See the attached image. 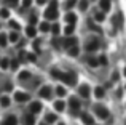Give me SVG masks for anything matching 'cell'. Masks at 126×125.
Listing matches in <instances>:
<instances>
[{
    "label": "cell",
    "mask_w": 126,
    "mask_h": 125,
    "mask_svg": "<svg viewBox=\"0 0 126 125\" xmlns=\"http://www.w3.org/2000/svg\"><path fill=\"white\" fill-rule=\"evenodd\" d=\"M45 18L46 19H56L58 18V0H51V5L45 11Z\"/></svg>",
    "instance_id": "1"
},
{
    "label": "cell",
    "mask_w": 126,
    "mask_h": 125,
    "mask_svg": "<svg viewBox=\"0 0 126 125\" xmlns=\"http://www.w3.org/2000/svg\"><path fill=\"white\" fill-rule=\"evenodd\" d=\"M59 80H62L64 83H67V85H75V82H77V75H75L74 72H67V74H62Z\"/></svg>",
    "instance_id": "2"
},
{
    "label": "cell",
    "mask_w": 126,
    "mask_h": 125,
    "mask_svg": "<svg viewBox=\"0 0 126 125\" xmlns=\"http://www.w3.org/2000/svg\"><path fill=\"white\" fill-rule=\"evenodd\" d=\"M99 47H101V42H99V40H96V39H91V40H89V42H86V45H85L86 51H89V53L96 51Z\"/></svg>",
    "instance_id": "3"
},
{
    "label": "cell",
    "mask_w": 126,
    "mask_h": 125,
    "mask_svg": "<svg viewBox=\"0 0 126 125\" xmlns=\"http://www.w3.org/2000/svg\"><path fill=\"white\" fill-rule=\"evenodd\" d=\"M94 111H96V114H97L101 119H107V117H109V111L105 109L104 106H101V104H96Z\"/></svg>",
    "instance_id": "4"
},
{
    "label": "cell",
    "mask_w": 126,
    "mask_h": 125,
    "mask_svg": "<svg viewBox=\"0 0 126 125\" xmlns=\"http://www.w3.org/2000/svg\"><path fill=\"white\" fill-rule=\"evenodd\" d=\"M69 104H70V107H72V114H77L78 109H80V101H78L75 96H72L70 101H69Z\"/></svg>",
    "instance_id": "5"
},
{
    "label": "cell",
    "mask_w": 126,
    "mask_h": 125,
    "mask_svg": "<svg viewBox=\"0 0 126 125\" xmlns=\"http://www.w3.org/2000/svg\"><path fill=\"white\" fill-rule=\"evenodd\" d=\"M62 45H64V48H72V47H77V39H74V37H67V39H64L62 40Z\"/></svg>",
    "instance_id": "6"
},
{
    "label": "cell",
    "mask_w": 126,
    "mask_h": 125,
    "mask_svg": "<svg viewBox=\"0 0 126 125\" xmlns=\"http://www.w3.org/2000/svg\"><path fill=\"white\" fill-rule=\"evenodd\" d=\"M15 100L18 101V103H26V101H29V95L24 93V91H16L15 93Z\"/></svg>",
    "instance_id": "7"
},
{
    "label": "cell",
    "mask_w": 126,
    "mask_h": 125,
    "mask_svg": "<svg viewBox=\"0 0 126 125\" xmlns=\"http://www.w3.org/2000/svg\"><path fill=\"white\" fill-rule=\"evenodd\" d=\"M29 109H31V114H38L42 111V104L38 103V101H34V103H31Z\"/></svg>",
    "instance_id": "8"
},
{
    "label": "cell",
    "mask_w": 126,
    "mask_h": 125,
    "mask_svg": "<svg viewBox=\"0 0 126 125\" xmlns=\"http://www.w3.org/2000/svg\"><path fill=\"white\" fill-rule=\"evenodd\" d=\"M78 95H80L81 98H89V87H88V85H80V88H78Z\"/></svg>",
    "instance_id": "9"
},
{
    "label": "cell",
    "mask_w": 126,
    "mask_h": 125,
    "mask_svg": "<svg viewBox=\"0 0 126 125\" xmlns=\"http://www.w3.org/2000/svg\"><path fill=\"white\" fill-rule=\"evenodd\" d=\"M113 24H115V27H121V26H123V15H121V13H118V15L113 16Z\"/></svg>",
    "instance_id": "10"
},
{
    "label": "cell",
    "mask_w": 126,
    "mask_h": 125,
    "mask_svg": "<svg viewBox=\"0 0 126 125\" xmlns=\"http://www.w3.org/2000/svg\"><path fill=\"white\" fill-rule=\"evenodd\" d=\"M16 124H18V119L15 116H6L2 125H16Z\"/></svg>",
    "instance_id": "11"
},
{
    "label": "cell",
    "mask_w": 126,
    "mask_h": 125,
    "mask_svg": "<svg viewBox=\"0 0 126 125\" xmlns=\"http://www.w3.org/2000/svg\"><path fill=\"white\" fill-rule=\"evenodd\" d=\"M42 98H51V88L49 87H42V90L38 91Z\"/></svg>",
    "instance_id": "12"
},
{
    "label": "cell",
    "mask_w": 126,
    "mask_h": 125,
    "mask_svg": "<svg viewBox=\"0 0 126 125\" xmlns=\"http://www.w3.org/2000/svg\"><path fill=\"white\" fill-rule=\"evenodd\" d=\"M81 120H83L85 125H94V120L89 114H81Z\"/></svg>",
    "instance_id": "13"
},
{
    "label": "cell",
    "mask_w": 126,
    "mask_h": 125,
    "mask_svg": "<svg viewBox=\"0 0 126 125\" xmlns=\"http://www.w3.org/2000/svg\"><path fill=\"white\" fill-rule=\"evenodd\" d=\"M24 125H35L34 114H27V116H24Z\"/></svg>",
    "instance_id": "14"
},
{
    "label": "cell",
    "mask_w": 126,
    "mask_h": 125,
    "mask_svg": "<svg viewBox=\"0 0 126 125\" xmlns=\"http://www.w3.org/2000/svg\"><path fill=\"white\" fill-rule=\"evenodd\" d=\"M99 5H101L102 11H109V10H110V0H101Z\"/></svg>",
    "instance_id": "15"
},
{
    "label": "cell",
    "mask_w": 126,
    "mask_h": 125,
    "mask_svg": "<svg viewBox=\"0 0 126 125\" xmlns=\"http://www.w3.org/2000/svg\"><path fill=\"white\" fill-rule=\"evenodd\" d=\"M65 21H67V24H74V22L77 21V15H74V13H69V15L65 16Z\"/></svg>",
    "instance_id": "16"
},
{
    "label": "cell",
    "mask_w": 126,
    "mask_h": 125,
    "mask_svg": "<svg viewBox=\"0 0 126 125\" xmlns=\"http://www.w3.org/2000/svg\"><path fill=\"white\" fill-rule=\"evenodd\" d=\"M45 120H46V124H53V122L58 120V116H56V114H46Z\"/></svg>",
    "instance_id": "17"
},
{
    "label": "cell",
    "mask_w": 126,
    "mask_h": 125,
    "mask_svg": "<svg viewBox=\"0 0 126 125\" xmlns=\"http://www.w3.org/2000/svg\"><path fill=\"white\" fill-rule=\"evenodd\" d=\"M54 109L59 111V112H61V111H64L65 109V103H64V101H56V103H54Z\"/></svg>",
    "instance_id": "18"
},
{
    "label": "cell",
    "mask_w": 126,
    "mask_h": 125,
    "mask_svg": "<svg viewBox=\"0 0 126 125\" xmlns=\"http://www.w3.org/2000/svg\"><path fill=\"white\" fill-rule=\"evenodd\" d=\"M26 34H27L29 37H35V34H37V29H35L34 26H29V27L26 29Z\"/></svg>",
    "instance_id": "19"
},
{
    "label": "cell",
    "mask_w": 126,
    "mask_h": 125,
    "mask_svg": "<svg viewBox=\"0 0 126 125\" xmlns=\"http://www.w3.org/2000/svg\"><path fill=\"white\" fill-rule=\"evenodd\" d=\"M88 64L91 66V67H97V66H99V61H97V58H93V56H89V58H88Z\"/></svg>",
    "instance_id": "20"
},
{
    "label": "cell",
    "mask_w": 126,
    "mask_h": 125,
    "mask_svg": "<svg viewBox=\"0 0 126 125\" xmlns=\"http://www.w3.org/2000/svg\"><path fill=\"white\" fill-rule=\"evenodd\" d=\"M0 104H2L3 107L10 106V98L8 96H0Z\"/></svg>",
    "instance_id": "21"
},
{
    "label": "cell",
    "mask_w": 126,
    "mask_h": 125,
    "mask_svg": "<svg viewBox=\"0 0 126 125\" xmlns=\"http://www.w3.org/2000/svg\"><path fill=\"white\" fill-rule=\"evenodd\" d=\"M94 95H96V98H102V96H104V88H102V87H97L94 90Z\"/></svg>",
    "instance_id": "22"
},
{
    "label": "cell",
    "mask_w": 126,
    "mask_h": 125,
    "mask_svg": "<svg viewBox=\"0 0 126 125\" xmlns=\"http://www.w3.org/2000/svg\"><path fill=\"white\" fill-rule=\"evenodd\" d=\"M88 0H80V3H78V8H80L81 10V11H85V10L86 8H88Z\"/></svg>",
    "instance_id": "23"
},
{
    "label": "cell",
    "mask_w": 126,
    "mask_h": 125,
    "mask_svg": "<svg viewBox=\"0 0 126 125\" xmlns=\"http://www.w3.org/2000/svg\"><path fill=\"white\" fill-rule=\"evenodd\" d=\"M19 79H21V80H29V79H31V72H27V71L21 72V74H19Z\"/></svg>",
    "instance_id": "24"
},
{
    "label": "cell",
    "mask_w": 126,
    "mask_h": 125,
    "mask_svg": "<svg viewBox=\"0 0 126 125\" xmlns=\"http://www.w3.org/2000/svg\"><path fill=\"white\" fill-rule=\"evenodd\" d=\"M74 31H75V26L74 24H67V27H65V34L70 35V34H74Z\"/></svg>",
    "instance_id": "25"
},
{
    "label": "cell",
    "mask_w": 126,
    "mask_h": 125,
    "mask_svg": "<svg viewBox=\"0 0 126 125\" xmlns=\"http://www.w3.org/2000/svg\"><path fill=\"white\" fill-rule=\"evenodd\" d=\"M49 27H51V26H49L48 22H42V24H40V31H42V32H48Z\"/></svg>",
    "instance_id": "26"
},
{
    "label": "cell",
    "mask_w": 126,
    "mask_h": 125,
    "mask_svg": "<svg viewBox=\"0 0 126 125\" xmlns=\"http://www.w3.org/2000/svg\"><path fill=\"white\" fill-rule=\"evenodd\" d=\"M69 55H70V56H77V55H78V47L69 48Z\"/></svg>",
    "instance_id": "27"
},
{
    "label": "cell",
    "mask_w": 126,
    "mask_h": 125,
    "mask_svg": "<svg viewBox=\"0 0 126 125\" xmlns=\"http://www.w3.org/2000/svg\"><path fill=\"white\" fill-rule=\"evenodd\" d=\"M104 18H105V16H104V13H96V16H94V19H96L97 22L104 21Z\"/></svg>",
    "instance_id": "28"
},
{
    "label": "cell",
    "mask_w": 126,
    "mask_h": 125,
    "mask_svg": "<svg viewBox=\"0 0 126 125\" xmlns=\"http://www.w3.org/2000/svg\"><path fill=\"white\" fill-rule=\"evenodd\" d=\"M8 39H10V42H13V43H15V42H18V34H16V32H11Z\"/></svg>",
    "instance_id": "29"
},
{
    "label": "cell",
    "mask_w": 126,
    "mask_h": 125,
    "mask_svg": "<svg viewBox=\"0 0 126 125\" xmlns=\"http://www.w3.org/2000/svg\"><path fill=\"white\" fill-rule=\"evenodd\" d=\"M51 75H53V77H56V79H61L62 72H59L58 69H53V71H51Z\"/></svg>",
    "instance_id": "30"
},
{
    "label": "cell",
    "mask_w": 126,
    "mask_h": 125,
    "mask_svg": "<svg viewBox=\"0 0 126 125\" xmlns=\"http://www.w3.org/2000/svg\"><path fill=\"white\" fill-rule=\"evenodd\" d=\"M6 45V35L0 34V47H5Z\"/></svg>",
    "instance_id": "31"
},
{
    "label": "cell",
    "mask_w": 126,
    "mask_h": 125,
    "mask_svg": "<svg viewBox=\"0 0 126 125\" xmlns=\"http://www.w3.org/2000/svg\"><path fill=\"white\" fill-rule=\"evenodd\" d=\"M10 66H11V69L15 71V69H18V66H19V61H18V60H13L11 62H10Z\"/></svg>",
    "instance_id": "32"
},
{
    "label": "cell",
    "mask_w": 126,
    "mask_h": 125,
    "mask_svg": "<svg viewBox=\"0 0 126 125\" xmlns=\"http://www.w3.org/2000/svg\"><path fill=\"white\" fill-rule=\"evenodd\" d=\"M5 3L8 6H16V5H18V0H5Z\"/></svg>",
    "instance_id": "33"
},
{
    "label": "cell",
    "mask_w": 126,
    "mask_h": 125,
    "mask_svg": "<svg viewBox=\"0 0 126 125\" xmlns=\"http://www.w3.org/2000/svg\"><path fill=\"white\" fill-rule=\"evenodd\" d=\"M56 93H58L59 96H64V95H65V90L62 87H58V88H56Z\"/></svg>",
    "instance_id": "34"
},
{
    "label": "cell",
    "mask_w": 126,
    "mask_h": 125,
    "mask_svg": "<svg viewBox=\"0 0 126 125\" xmlns=\"http://www.w3.org/2000/svg\"><path fill=\"white\" fill-rule=\"evenodd\" d=\"M51 31H53V34H54V35H58L59 34V26L58 24H53L51 26Z\"/></svg>",
    "instance_id": "35"
},
{
    "label": "cell",
    "mask_w": 126,
    "mask_h": 125,
    "mask_svg": "<svg viewBox=\"0 0 126 125\" xmlns=\"http://www.w3.org/2000/svg\"><path fill=\"white\" fill-rule=\"evenodd\" d=\"M75 3H77V0H67V3H65V8H72Z\"/></svg>",
    "instance_id": "36"
},
{
    "label": "cell",
    "mask_w": 126,
    "mask_h": 125,
    "mask_svg": "<svg viewBox=\"0 0 126 125\" xmlns=\"http://www.w3.org/2000/svg\"><path fill=\"white\" fill-rule=\"evenodd\" d=\"M0 16H2V18H8V10L2 8V10H0Z\"/></svg>",
    "instance_id": "37"
},
{
    "label": "cell",
    "mask_w": 126,
    "mask_h": 125,
    "mask_svg": "<svg viewBox=\"0 0 126 125\" xmlns=\"http://www.w3.org/2000/svg\"><path fill=\"white\" fill-rule=\"evenodd\" d=\"M29 22H31V26H34L35 22H37V15H32L31 18H29Z\"/></svg>",
    "instance_id": "38"
},
{
    "label": "cell",
    "mask_w": 126,
    "mask_h": 125,
    "mask_svg": "<svg viewBox=\"0 0 126 125\" xmlns=\"http://www.w3.org/2000/svg\"><path fill=\"white\" fill-rule=\"evenodd\" d=\"M10 27H13V29H16V31H18V29H19V24L16 21H10Z\"/></svg>",
    "instance_id": "39"
},
{
    "label": "cell",
    "mask_w": 126,
    "mask_h": 125,
    "mask_svg": "<svg viewBox=\"0 0 126 125\" xmlns=\"http://www.w3.org/2000/svg\"><path fill=\"white\" fill-rule=\"evenodd\" d=\"M31 3H32V0H22V6H24V8H29Z\"/></svg>",
    "instance_id": "40"
},
{
    "label": "cell",
    "mask_w": 126,
    "mask_h": 125,
    "mask_svg": "<svg viewBox=\"0 0 126 125\" xmlns=\"http://www.w3.org/2000/svg\"><path fill=\"white\" fill-rule=\"evenodd\" d=\"M97 61H99V64H104V66L107 64V58H105V56H101V58H99Z\"/></svg>",
    "instance_id": "41"
},
{
    "label": "cell",
    "mask_w": 126,
    "mask_h": 125,
    "mask_svg": "<svg viewBox=\"0 0 126 125\" xmlns=\"http://www.w3.org/2000/svg\"><path fill=\"white\" fill-rule=\"evenodd\" d=\"M2 67H3V69L8 67V60H2Z\"/></svg>",
    "instance_id": "42"
},
{
    "label": "cell",
    "mask_w": 126,
    "mask_h": 125,
    "mask_svg": "<svg viewBox=\"0 0 126 125\" xmlns=\"http://www.w3.org/2000/svg\"><path fill=\"white\" fill-rule=\"evenodd\" d=\"M34 48H35V51H40V43H38V42H34Z\"/></svg>",
    "instance_id": "43"
},
{
    "label": "cell",
    "mask_w": 126,
    "mask_h": 125,
    "mask_svg": "<svg viewBox=\"0 0 126 125\" xmlns=\"http://www.w3.org/2000/svg\"><path fill=\"white\" fill-rule=\"evenodd\" d=\"M112 80H118V72H113V74H112Z\"/></svg>",
    "instance_id": "44"
},
{
    "label": "cell",
    "mask_w": 126,
    "mask_h": 125,
    "mask_svg": "<svg viewBox=\"0 0 126 125\" xmlns=\"http://www.w3.org/2000/svg\"><path fill=\"white\" fill-rule=\"evenodd\" d=\"M27 60L29 61H35V55H27Z\"/></svg>",
    "instance_id": "45"
},
{
    "label": "cell",
    "mask_w": 126,
    "mask_h": 125,
    "mask_svg": "<svg viewBox=\"0 0 126 125\" xmlns=\"http://www.w3.org/2000/svg\"><path fill=\"white\" fill-rule=\"evenodd\" d=\"M53 45H54V47H56V48H58V47H59V40H58V39H54V40H53Z\"/></svg>",
    "instance_id": "46"
},
{
    "label": "cell",
    "mask_w": 126,
    "mask_h": 125,
    "mask_svg": "<svg viewBox=\"0 0 126 125\" xmlns=\"http://www.w3.org/2000/svg\"><path fill=\"white\" fill-rule=\"evenodd\" d=\"M45 2H46V0H37V3H38V5H43Z\"/></svg>",
    "instance_id": "47"
},
{
    "label": "cell",
    "mask_w": 126,
    "mask_h": 125,
    "mask_svg": "<svg viewBox=\"0 0 126 125\" xmlns=\"http://www.w3.org/2000/svg\"><path fill=\"white\" fill-rule=\"evenodd\" d=\"M125 75H126V69H125Z\"/></svg>",
    "instance_id": "48"
},
{
    "label": "cell",
    "mask_w": 126,
    "mask_h": 125,
    "mask_svg": "<svg viewBox=\"0 0 126 125\" xmlns=\"http://www.w3.org/2000/svg\"><path fill=\"white\" fill-rule=\"evenodd\" d=\"M40 125H46V124H40Z\"/></svg>",
    "instance_id": "49"
},
{
    "label": "cell",
    "mask_w": 126,
    "mask_h": 125,
    "mask_svg": "<svg viewBox=\"0 0 126 125\" xmlns=\"http://www.w3.org/2000/svg\"><path fill=\"white\" fill-rule=\"evenodd\" d=\"M59 125H64V124H59Z\"/></svg>",
    "instance_id": "50"
}]
</instances>
